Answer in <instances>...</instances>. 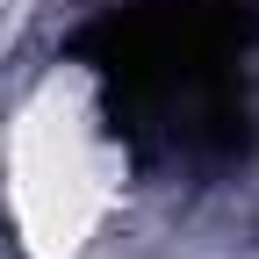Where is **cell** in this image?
Returning a JSON list of instances; mask_svg holds the SVG:
<instances>
[{"instance_id": "obj_1", "label": "cell", "mask_w": 259, "mask_h": 259, "mask_svg": "<svg viewBox=\"0 0 259 259\" xmlns=\"http://www.w3.org/2000/svg\"><path fill=\"white\" fill-rule=\"evenodd\" d=\"M252 51L259 0H115L79 29L115 137L173 166H231L252 144Z\"/></svg>"}]
</instances>
